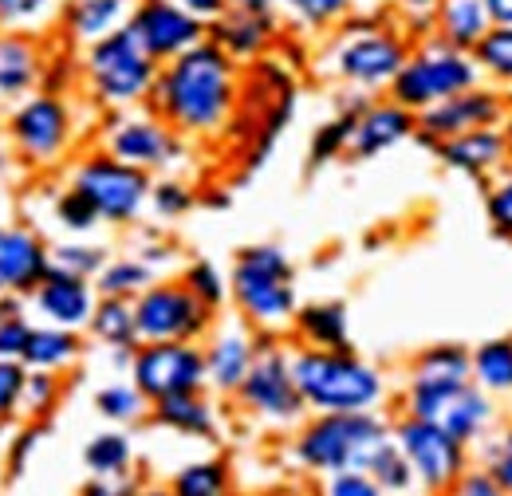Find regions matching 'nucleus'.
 <instances>
[{"mask_svg":"<svg viewBox=\"0 0 512 496\" xmlns=\"http://www.w3.org/2000/svg\"><path fill=\"white\" fill-rule=\"evenodd\" d=\"M469 351L465 343H434V347H422L414 359H410V371L406 378H469Z\"/></svg>","mask_w":512,"mask_h":496,"instance_id":"a19ab883","label":"nucleus"},{"mask_svg":"<svg viewBox=\"0 0 512 496\" xmlns=\"http://www.w3.org/2000/svg\"><path fill=\"white\" fill-rule=\"evenodd\" d=\"M509 123V99L497 91V87H465L457 95H449L442 103L418 111V142L434 146L442 138L453 134H465V130H477V126H505Z\"/></svg>","mask_w":512,"mask_h":496,"instance_id":"f3484780","label":"nucleus"},{"mask_svg":"<svg viewBox=\"0 0 512 496\" xmlns=\"http://www.w3.org/2000/svg\"><path fill=\"white\" fill-rule=\"evenodd\" d=\"M390 437V418L383 410H351V414H308L288 437V461L308 473L327 477L339 469H363L367 453Z\"/></svg>","mask_w":512,"mask_h":496,"instance_id":"39448f33","label":"nucleus"},{"mask_svg":"<svg viewBox=\"0 0 512 496\" xmlns=\"http://www.w3.org/2000/svg\"><path fill=\"white\" fill-rule=\"evenodd\" d=\"M201 351H205V390L213 398H233L260 351V331H253L241 315L229 323H213Z\"/></svg>","mask_w":512,"mask_h":496,"instance_id":"a211bd4d","label":"nucleus"},{"mask_svg":"<svg viewBox=\"0 0 512 496\" xmlns=\"http://www.w3.org/2000/svg\"><path fill=\"white\" fill-rule=\"evenodd\" d=\"M438 154V162L453 170V174H465V178H477V182H489L497 170H505L512 158V134L505 126H477V130H465V134H453L430 146Z\"/></svg>","mask_w":512,"mask_h":496,"instance_id":"6ab92c4d","label":"nucleus"},{"mask_svg":"<svg viewBox=\"0 0 512 496\" xmlns=\"http://www.w3.org/2000/svg\"><path fill=\"white\" fill-rule=\"evenodd\" d=\"M158 280V272L142 260V256H134V252H123V256H111L107 264H103V272L95 276V288H99V296H123V300H134L142 288H150Z\"/></svg>","mask_w":512,"mask_h":496,"instance_id":"4c0bfd02","label":"nucleus"},{"mask_svg":"<svg viewBox=\"0 0 512 496\" xmlns=\"http://www.w3.org/2000/svg\"><path fill=\"white\" fill-rule=\"evenodd\" d=\"M12 162H16V154H12V146H8V150H0V178L8 174V166H12Z\"/></svg>","mask_w":512,"mask_h":496,"instance_id":"680f3d73","label":"nucleus"},{"mask_svg":"<svg viewBox=\"0 0 512 496\" xmlns=\"http://www.w3.org/2000/svg\"><path fill=\"white\" fill-rule=\"evenodd\" d=\"M127 374L150 402H162L186 390H205V351L201 343H186V339L138 343Z\"/></svg>","mask_w":512,"mask_h":496,"instance_id":"2eb2a0df","label":"nucleus"},{"mask_svg":"<svg viewBox=\"0 0 512 496\" xmlns=\"http://www.w3.org/2000/svg\"><path fill=\"white\" fill-rule=\"evenodd\" d=\"M32 323L36 319H32L24 296H0V359H24Z\"/></svg>","mask_w":512,"mask_h":496,"instance_id":"de8ad7c7","label":"nucleus"},{"mask_svg":"<svg viewBox=\"0 0 512 496\" xmlns=\"http://www.w3.org/2000/svg\"><path fill=\"white\" fill-rule=\"evenodd\" d=\"M359 0H276V12L296 28V32H335L351 12H355Z\"/></svg>","mask_w":512,"mask_h":496,"instance_id":"f704fd0d","label":"nucleus"},{"mask_svg":"<svg viewBox=\"0 0 512 496\" xmlns=\"http://www.w3.org/2000/svg\"><path fill=\"white\" fill-rule=\"evenodd\" d=\"M292 374L304 394L308 414H351V410H383L390 402L386 374L355 355L343 351H320V347H296L292 343Z\"/></svg>","mask_w":512,"mask_h":496,"instance_id":"f03ea898","label":"nucleus"},{"mask_svg":"<svg viewBox=\"0 0 512 496\" xmlns=\"http://www.w3.org/2000/svg\"><path fill=\"white\" fill-rule=\"evenodd\" d=\"M127 28L154 63H166L209 36V24L178 0H134Z\"/></svg>","mask_w":512,"mask_h":496,"instance_id":"dca6fc26","label":"nucleus"},{"mask_svg":"<svg viewBox=\"0 0 512 496\" xmlns=\"http://www.w3.org/2000/svg\"><path fill=\"white\" fill-rule=\"evenodd\" d=\"M390 437L406 453V461H410L414 481H418L422 493H453L457 477L473 461V449L469 445H461L442 426H434L426 418H414V414H398L390 422Z\"/></svg>","mask_w":512,"mask_h":496,"instance_id":"4468645a","label":"nucleus"},{"mask_svg":"<svg viewBox=\"0 0 512 496\" xmlns=\"http://www.w3.org/2000/svg\"><path fill=\"white\" fill-rule=\"evenodd\" d=\"M0 229H4V225H0Z\"/></svg>","mask_w":512,"mask_h":496,"instance_id":"e2e57ef3","label":"nucleus"},{"mask_svg":"<svg viewBox=\"0 0 512 496\" xmlns=\"http://www.w3.org/2000/svg\"><path fill=\"white\" fill-rule=\"evenodd\" d=\"M280 36V12H245V8H225L217 20H209V40L241 63H260Z\"/></svg>","mask_w":512,"mask_h":496,"instance_id":"5701e85b","label":"nucleus"},{"mask_svg":"<svg viewBox=\"0 0 512 496\" xmlns=\"http://www.w3.org/2000/svg\"><path fill=\"white\" fill-rule=\"evenodd\" d=\"M245 75L241 63L225 56L209 36L190 52L158 63L146 107L162 115L186 142H213L241 115Z\"/></svg>","mask_w":512,"mask_h":496,"instance_id":"f257e3e1","label":"nucleus"},{"mask_svg":"<svg viewBox=\"0 0 512 496\" xmlns=\"http://www.w3.org/2000/svg\"><path fill=\"white\" fill-rule=\"evenodd\" d=\"M229 8H245V12H276V0H229Z\"/></svg>","mask_w":512,"mask_h":496,"instance_id":"052dcab7","label":"nucleus"},{"mask_svg":"<svg viewBox=\"0 0 512 496\" xmlns=\"http://www.w3.org/2000/svg\"><path fill=\"white\" fill-rule=\"evenodd\" d=\"M67 186H75L103 217V225L111 229H130L142 221L146 205H150V186L154 174L142 166H130L123 158L107 154L103 146L79 154L67 170Z\"/></svg>","mask_w":512,"mask_h":496,"instance_id":"9d476101","label":"nucleus"},{"mask_svg":"<svg viewBox=\"0 0 512 496\" xmlns=\"http://www.w3.org/2000/svg\"><path fill=\"white\" fill-rule=\"evenodd\" d=\"M28 367L20 359H0V430L20 422V394H24Z\"/></svg>","mask_w":512,"mask_h":496,"instance_id":"3c124183","label":"nucleus"},{"mask_svg":"<svg viewBox=\"0 0 512 496\" xmlns=\"http://www.w3.org/2000/svg\"><path fill=\"white\" fill-rule=\"evenodd\" d=\"M150 422L170 434L197 437V441H213L221 434V410L209 390H186V394L150 402Z\"/></svg>","mask_w":512,"mask_h":496,"instance_id":"393cba45","label":"nucleus"},{"mask_svg":"<svg viewBox=\"0 0 512 496\" xmlns=\"http://www.w3.org/2000/svg\"><path fill=\"white\" fill-rule=\"evenodd\" d=\"M288 339L296 347H320V351H343L351 347V311L339 300H312L300 304Z\"/></svg>","mask_w":512,"mask_h":496,"instance_id":"bb28decb","label":"nucleus"},{"mask_svg":"<svg viewBox=\"0 0 512 496\" xmlns=\"http://www.w3.org/2000/svg\"><path fill=\"white\" fill-rule=\"evenodd\" d=\"M52 252V268L67 272V276H83V280H95L103 272V264L111 260V248L91 241V237H64L56 245H48Z\"/></svg>","mask_w":512,"mask_h":496,"instance_id":"58836bf2","label":"nucleus"},{"mask_svg":"<svg viewBox=\"0 0 512 496\" xmlns=\"http://www.w3.org/2000/svg\"><path fill=\"white\" fill-rule=\"evenodd\" d=\"M64 0H0V32L40 36L60 24Z\"/></svg>","mask_w":512,"mask_h":496,"instance_id":"ea45409f","label":"nucleus"},{"mask_svg":"<svg viewBox=\"0 0 512 496\" xmlns=\"http://www.w3.org/2000/svg\"><path fill=\"white\" fill-rule=\"evenodd\" d=\"M473 60H477L485 79H493L497 87H512V28L493 24V28L477 40Z\"/></svg>","mask_w":512,"mask_h":496,"instance_id":"49530a36","label":"nucleus"},{"mask_svg":"<svg viewBox=\"0 0 512 496\" xmlns=\"http://www.w3.org/2000/svg\"><path fill=\"white\" fill-rule=\"evenodd\" d=\"M418 134V115L406 111L402 103H394L390 95L386 99H371L359 119H355V134H351V146H347V158L351 162H371L386 150L410 142Z\"/></svg>","mask_w":512,"mask_h":496,"instance_id":"4be33fe9","label":"nucleus"},{"mask_svg":"<svg viewBox=\"0 0 512 496\" xmlns=\"http://www.w3.org/2000/svg\"><path fill=\"white\" fill-rule=\"evenodd\" d=\"M398 410L442 426L469 449L501 422V402L473 378H406L398 390Z\"/></svg>","mask_w":512,"mask_h":496,"instance_id":"0eeeda50","label":"nucleus"},{"mask_svg":"<svg viewBox=\"0 0 512 496\" xmlns=\"http://www.w3.org/2000/svg\"><path fill=\"white\" fill-rule=\"evenodd\" d=\"M95 414L107 422V426H134V422H146L150 418V398L127 378H111L95 390Z\"/></svg>","mask_w":512,"mask_h":496,"instance_id":"72a5a7b5","label":"nucleus"},{"mask_svg":"<svg viewBox=\"0 0 512 496\" xmlns=\"http://www.w3.org/2000/svg\"><path fill=\"white\" fill-rule=\"evenodd\" d=\"M4 134L20 166L28 170H56L64 166L79 142V115L64 91H32L28 99L12 103L4 115Z\"/></svg>","mask_w":512,"mask_h":496,"instance_id":"6e6552de","label":"nucleus"},{"mask_svg":"<svg viewBox=\"0 0 512 496\" xmlns=\"http://www.w3.org/2000/svg\"><path fill=\"white\" fill-rule=\"evenodd\" d=\"M83 469L87 477H103V481H130L134 477V441L127 426L103 430V434L87 437L83 445Z\"/></svg>","mask_w":512,"mask_h":496,"instance_id":"c756f323","label":"nucleus"},{"mask_svg":"<svg viewBox=\"0 0 512 496\" xmlns=\"http://www.w3.org/2000/svg\"><path fill=\"white\" fill-rule=\"evenodd\" d=\"M233 406L264 430H296L308 418L304 394L292 374V347L280 335H260V351L233 394Z\"/></svg>","mask_w":512,"mask_h":496,"instance_id":"1a4fd4ad","label":"nucleus"},{"mask_svg":"<svg viewBox=\"0 0 512 496\" xmlns=\"http://www.w3.org/2000/svg\"><path fill=\"white\" fill-rule=\"evenodd\" d=\"M410 44L414 40L390 16H359V12H351L339 24V32H335V40L327 48V75L339 79L351 91L379 95V91L390 87L398 67L406 63Z\"/></svg>","mask_w":512,"mask_h":496,"instance_id":"20e7f679","label":"nucleus"},{"mask_svg":"<svg viewBox=\"0 0 512 496\" xmlns=\"http://www.w3.org/2000/svg\"><path fill=\"white\" fill-rule=\"evenodd\" d=\"M134 0H64L60 8V36L71 48H87L119 28H127Z\"/></svg>","mask_w":512,"mask_h":496,"instance_id":"a878e982","label":"nucleus"},{"mask_svg":"<svg viewBox=\"0 0 512 496\" xmlns=\"http://www.w3.org/2000/svg\"><path fill=\"white\" fill-rule=\"evenodd\" d=\"M453 493H457V496H501V485L493 481V473H489L485 465L469 461V469H465V473L457 477Z\"/></svg>","mask_w":512,"mask_h":496,"instance_id":"6e6d98bb","label":"nucleus"},{"mask_svg":"<svg viewBox=\"0 0 512 496\" xmlns=\"http://www.w3.org/2000/svg\"><path fill=\"white\" fill-rule=\"evenodd\" d=\"M83 493L87 496H130V493H138V485H134V477H130V481H103V477H91V481L83 485Z\"/></svg>","mask_w":512,"mask_h":496,"instance_id":"4d7b16f0","label":"nucleus"},{"mask_svg":"<svg viewBox=\"0 0 512 496\" xmlns=\"http://www.w3.org/2000/svg\"><path fill=\"white\" fill-rule=\"evenodd\" d=\"M193 209H197V193H193L190 182H182V178H174V174L154 178V186H150V205H146V213H150L154 221L174 225V221L190 217Z\"/></svg>","mask_w":512,"mask_h":496,"instance_id":"c03bdc74","label":"nucleus"},{"mask_svg":"<svg viewBox=\"0 0 512 496\" xmlns=\"http://www.w3.org/2000/svg\"><path fill=\"white\" fill-rule=\"evenodd\" d=\"M158 79V63L142 52L130 28H119L87 48H79V83L91 107L115 115L130 107H146L150 87Z\"/></svg>","mask_w":512,"mask_h":496,"instance_id":"423d86ee","label":"nucleus"},{"mask_svg":"<svg viewBox=\"0 0 512 496\" xmlns=\"http://www.w3.org/2000/svg\"><path fill=\"white\" fill-rule=\"evenodd\" d=\"M485 12H489V20H493V24L512 28V0H485Z\"/></svg>","mask_w":512,"mask_h":496,"instance_id":"bf43d9fd","label":"nucleus"},{"mask_svg":"<svg viewBox=\"0 0 512 496\" xmlns=\"http://www.w3.org/2000/svg\"><path fill=\"white\" fill-rule=\"evenodd\" d=\"M48 48L28 32H0V103L12 107L44 87Z\"/></svg>","mask_w":512,"mask_h":496,"instance_id":"b1692460","label":"nucleus"},{"mask_svg":"<svg viewBox=\"0 0 512 496\" xmlns=\"http://www.w3.org/2000/svg\"><path fill=\"white\" fill-rule=\"evenodd\" d=\"M134 319H138V339L142 343H170V339H186V343H205V335L217 323V311L201 304L190 288L170 276H158L150 288H142L134 296Z\"/></svg>","mask_w":512,"mask_h":496,"instance_id":"ddd939ff","label":"nucleus"},{"mask_svg":"<svg viewBox=\"0 0 512 496\" xmlns=\"http://www.w3.org/2000/svg\"><path fill=\"white\" fill-rule=\"evenodd\" d=\"M83 351H87V339L83 331H71V327H56V323H32L28 331V343H24V367L28 371H52L67 374L83 363Z\"/></svg>","mask_w":512,"mask_h":496,"instance_id":"cd10ccee","label":"nucleus"},{"mask_svg":"<svg viewBox=\"0 0 512 496\" xmlns=\"http://www.w3.org/2000/svg\"><path fill=\"white\" fill-rule=\"evenodd\" d=\"M91 343L107 347V351H123V347H138V319H134V300L123 296H99V304L91 311V323L83 331Z\"/></svg>","mask_w":512,"mask_h":496,"instance_id":"7c9ffc66","label":"nucleus"},{"mask_svg":"<svg viewBox=\"0 0 512 496\" xmlns=\"http://www.w3.org/2000/svg\"><path fill=\"white\" fill-rule=\"evenodd\" d=\"M182 284L213 311H221L229 304V276H225L213 260H190V264L182 268Z\"/></svg>","mask_w":512,"mask_h":496,"instance_id":"09e8293b","label":"nucleus"},{"mask_svg":"<svg viewBox=\"0 0 512 496\" xmlns=\"http://www.w3.org/2000/svg\"><path fill=\"white\" fill-rule=\"evenodd\" d=\"M178 4H182V8H190L193 16H201L205 24H209V20H217V16L229 8V0H178Z\"/></svg>","mask_w":512,"mask_h":496,"instance_id":"13d9d810","label":"nucleus"},{"mask_svg":"<svg viewBox=\"0 0 512 496\" xmlns=\"http://www.w3.org/2000/svg\"><path fill=\"white\" fill-rule=\"evenodd\" d=\"M485 217H489V225H493V233L497 237H505L512 241V170H497L493 178H489V186H485Z\"/></svg>","mask_w":512,"mask_h":496,"instance_id":"8fccbe9b","label":"nucleus"},{"mask_svg":"<svg viewBox=\"0 0 512 496\" xmlns=\"http://www.w3.org/2000/svg\"><path fill=\"white\" fill-rule=\"evenodd\" d=\"M229 304L253 331L288 339L296 308H300L292 256L272 241L241 248L229 272Z\"/></svg>","mask_w":512,"mask_h":496,"instance_id":"7ed1b4c3","label":"nucleus"},{"mask_svg":"<svg viewBox=\"0 0 512 496\" xmlns=\"http://www.w3.org/2000/svg\"><path fill=\"white\" fill-rule=\"evenodd\" d=\"M134 256H142L154 272H162V268H170V264L182 260V248H178V241H170V237H162V233H142V237L134 241Z\"/></svg>","mask_w":512,"mask_h":496,"instance_id":"864d4df0","label":"nucleus"},{"mask_svg":"<svg viewBox=\"0 0 512 496\" xmlns=\"http://www.w3.org/2000/svg\"><path fill=\"white\" fill-rule=\"evenodd\" d=\"M44 441V422H24V430L16 434L12 449H8V481L28 473V461L36 457V445Z\"/></svg>","mask_w":512,"mask_h":496,"instance_id":"603ef678","label":"nucleus"},{"mask_svg":"<svg viewBox=\"0 0 512 496\" xmlns=\"http://www.w3.org/2000/svg\"><path fill=\"white\" fill-rule=\"evenodd\" d=\"M229 489H233V469L225 457H201L170 477L174 496H225Z\"/></svg>","mask_w":512,"mask_h":496,"instance_id":"e433bc0d","label":"nucleus"},{"mask_svg":"<svg viewBox=\"0 0 512 496\" xmlns=\"http://www.w3.org/2000/svg\"><path fill=\"white\" fill-rule=\"evenodd\" d=\"M52 221L64 229L67 237H95L99 225H103L99 209H95L75 186H64L52 197Z\"/></svg>","mask_w":512,"mask_h":496,"instance_id":"a18cd8bd","label":"nucleus"},{"mask_svg":"<svg viewBox=\"0 0 512 496\" xmlns=\"http://www.w3.org/2000/svg\"><path fill=\"white\" fill-rule=\"evenodd\" d=\"M477 83H485V75L473 60V52H457V48L442 44L438 36H426L422 44H410V56L390 79L386 95L418 115V111L442 103L465 87H477Z\"/></svg>","mask_w":512,"mask_h":496,"instance_id":"9b49d317","label":"nucleus"},{"mask_svg":"<svg viewBox=\"0 0 512 496\" xmlns=\"http://www.w3.org/2000/svg\"><path fill=\"white\" fill-rule=\"evenodd\" d=\"M323 493L327 496H379V485L363 473V469H339L323 477Z\"/></svg>","mask_w":512,"mask_h":496,"instance_id":"5fc2aeb1","label":"nucleus"},{"mask_svg":"<svg viewBox=\"0 0 512 496\" xmlns=\"http://www.w3.org/2000/svg\"><path fill=\"white\" fill-rule=\"evenodd\" d=\"M363 473L379 485V493L402 496V493H414V489H418L414 469H410V461H406V453L398 449V441H394V437H383V441L367 453Z\"/></svg>","mask_w":512,"mask_h":496,"instance_id":"c9c22d12","label":"nucleus"},{"mask_svg":"<svg viewBox=\"0 0 512 496\" xmlns=\"http://www.w3.org/2000/svg\"><path fill=\"white\" fill-rule=\"evenodd\" d=\"M469 378L493 394L497 402H509L512 398V335L505 339H485L469 351Z\"/></svg>","mask_w":512,"mask_h":496,"instance_id":"2f4dec72","label":"nucleus"},{"mask_svg":"<svg viewBox=\"0 0 512 496\" xmlns=\"http://www.w3.org/2000/svg\"><path fill=\"white\" fill-rule=\"evenodd\" d=\"M95 304H99L95 280L67 276V272H56V268H48V276H44V280L32 288V296H28L32 319L56 323V327H71V331H87Z\"/></svg>","mask_w":512,"mask_h":496,"instance_id":"aec40b11","label":"nucleus"},{"mask_svg":"<svg viewBox=\"0 0 512 496\" xmlns=\"http://www.w3.org/2000/svg\"><path fill=\"white\" fill-rule=\"evenodd\" d=\"M367 103H371V95L355 91V99H351L347 107H339L335 119H327L323 126H316V134H312V142H308V162H312V170H320V166L335 162V158H347V146H351V134H355V119H359V111H363Z\"/></svg>","mask_w":512,"mask_h":496,"instance_id":"473e14b6","label":"nucleus"},{"mask_svg":"<svg viewBox=\"0 0 512 496\" xmlns=\"http://www.w3.org/2000/svg\"><path fill=\"white\" fill-rule=\"evenodd\" d=\"M489 28L493 20L485 12V0H442L434 8V36L457 52H473Z\"/></svg>","mask_w":512,"mask_h":496,"instance_id":"c85d7f7f","label":"nucleus"},{"mask_svg":"<svg viewBox=\"0 0 512 496\" xmlns=\"http://www.w3.org/2000/svg\"><path fill=\"white\" fill-rule=\"evenodd\" d=\"M64 402V374L28 371L20 394V422H48Z\"/></svg>","mask_w":512,"mask_h":496,"instance_id":"79ce46f5","label":"nucleus"},{"mask_svg":"<svg viewBox=\"0 0 512 496\" xmlns=\"http://www.w3.org/2000/svg\"><path fill=\"white\" fill-rule=\"evenodd\" d=\"M99 146L107 154L130 162V166L150 170V174L178 170V162L190 150V142L166 123L162 115H154L150 107H130V111L107 115V123L99 126Z\"/></svg>","mask_w":512,"mask_h":496,"instance_id":"f8f14e48","label":"nucleus"},{"mask_svg":"<svg viewBox=\"0 0 512 496\" xmlns=\"http://www.w3.org/2000/svg\"><path fill=\"white\" fill-rule=\"evenodd\" d=\"M52 252L44 233L32 225H4L0 229V296H32V288L48 276Z\"/></svg>","mask_w":512,"mask_h":496,"instance_id":"412c9836","label":"nucleus"},{"mask_svg":"<svg viewBox=\"0 0 512 496\" xmlns=\"http://www.w3.org/2000/svg\"><path fill=\"white\" fill-rule=\"evenodd\" d=\"M473 461L493 473L501 496H512V422H497L489 434L473 445Z\"/></svg>","mask_w":512,"mask_h":496,"instance_id":"37998d69","label":"nucleus"}]
</instances>
